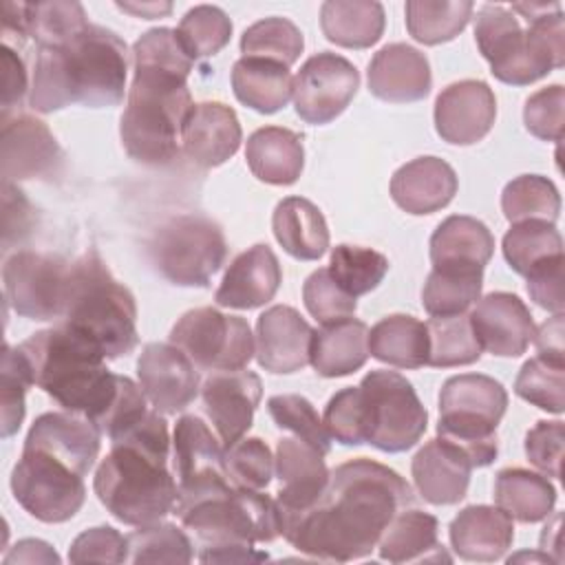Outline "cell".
Listing matches in <instances>:
<instances>
[{
	"instance_id": "obj_30",
	"label": "cell",
	"mask_w": 565,
	"mask_h": 565,
	"mask_svg": "<svg viewBox=\"0 0 565 565\" xmlns=\"http://www.w3.org/2000/svg\"><path fill=\"white\" fill-rule=\"evenodd\" d=\"M448 534L459 558L492 563L512 547L514 523L499 505H468L450 521Z\"/></svg>"
},
{
	"instance_id": "obj_21",
	"label": "cell",
	"mask_w": 565,
	"mask_h": 565,
	"mask_svg": "<svg viewBox=\"0 0 565 565\" xmlns=\"http://www.w3.org/2000/svg\"><path fill=\"white\" fill-rule=\"evenodd\" d=\"M497 99L483 79L448 84L435 99V130L452 146L481 141L494 126Z\"/></svg>"
},
{
	"instance_id": "obj_49",
	"label": "cell",
	"mask_w": 565,
	"mask_h": 565,
	"mask_svg": "<svg viewBox=\"0 0 565 565\" xmlns=\"http://www.w3.org/2000/svg\"><path fill=\"white\" fill-rule=\"evenodd\" d=\"M177 38L192 60L212 57L230 42L232 22L221 7L199 4L181 18Z\"/></svg>"
},
{
	"instance_id": "obj_63",
	"label": "cell",
	"mask_w": 565,
	"mask_h": 565,
	"mask_svg": "<svg viewBox=\"0 0 565 565\" xmlns=\"http://www.w3.org/2000/svg\"><path fill=\"white\" fill-rule=\"evenodd\" d=\"M4 563H60V556L49 543L38 539H24L18 541L15 547L4 556Z\"/></svg>"
},
{
	"instance_id": "obj_52",
	"label": "cell",
	"mask_w": 565,
	"mask_h": 565,
	"mask_svg": "<svg viewBox=\"0 0 565 565\" xmlns=\"http://www.w3.org/2000/svg\"><path fill=\"white\" fill-rule=\"evenodd\" d=\"M225 472L234 488L265 490L274 475V455L260 437H243L223 450Z\"/></svg>"
},
{
	"instance_id": "obj_64",
	"label": "cell",
	"mask_w": 565,
	"mask_h": 565,
	"mask_svg": "<svg viewBox=\"0 0 565 565\" xmlns=\"http://www.w3.org/2000/svg\"><path fill=\"white\" fill-rule=\"evenodd\" d=\"M117 7L121 11H128L132 15H139V18H146V20H152V18H159V15H168L172 11V4L170 2H117Z\"/></svg>"
},
{
	"instance_id": "obj_32",
	"label": "cell",
	"mask_w": 565,
	"mask_h": 565,
	"mask_svg": "<svg viewBox=\"0 0 565 565\" xmlns=\"http://www.w3.org/2000/svg\"><path fill=\"white\" fill-rule=\"evenodd\" d=\"M245 159L252 174L269 185H291L305 168L302 137L282 126H265L249 135Z\"/></svg>"
},
{
	"instance_id": "obj_40",
	"label": "cell",
	"mask_w": 565,
	"mask_h": 565,
	"mask_svg": "<svg viewBox=\"0 0 565 565\" xmlns=\"http://www.w3.org/2000/svg\"><path fill=\"white\" fill-rule=\"evenodd\" d=\"M483 269L433 267L422 289V305L433 318L466 313L479 298Z\"/></svg>"
},
{
	"instance_id": "obj_2",
	"label": "cell",
	"mask_w": 565,
	"mask_h": 565,
	"mask_svg": "<svg viewBox=\"0 0 565 565\" xmlns=\"http://www.w3.org/2000/svg\"><path fill=\"white\" fill-rule=\"evenodd\" d=\"M192 64L174 29H150L132 44L135 75L119 137L135 161L163 168L179 157L181 128L194 106L188 88Z\"/></svg>"
},
{
	"instance_id": "obj_22",
	"label": "cell",
	"mask_w": 565,
	"mask_h": 565,
	"mask_svg": "<svg viewBox=\"0 0 565 565\" xmlns=\"http://www.w3.org/2000/svg\"><path fill=\"white\" fill-rule=\"evenodd\" d=\"M481 351L499 358H519L534 338V320L525 302L510 291L479 298L468 313Z\"/></svg>"
},
{
	"instance_id": "obj_24",
	"label": "cell",
	"mask_w": 565,
	"mask_h": 565,
	"mask_svg": "<svg viewBox=\"0 0 565 565\" xmlns=\"http://www.w3.org/2000/svg\"><path fill=\"white\" fill-rule=\"evenodd\" d=\"M243 130L234 108L221 102L194 104L181 128L183 154L199 168H216L236 154Z\"/></svg>"
},
{
	"instance_id": "obj_27",
	"label": "cell",
	"mask_w": 565,
	"mask_h": 565,
	"mask_svg": "<svg viewBox=\"0 0 565 565\" xmlns=\"http://www.w3.org/2000/svg\"><path fill=\"white\" fill-rule=\"evenodd\" d=\"M280 280L282 269L276 254L269 245L256 243L230 263L214 300L227 309H256L276 296Z\"/></svg>"
},
{
	"instance_id": "obj_31",
	"label": "cell",
	"mask_w": 565,
	"mask_h": 565,
	"mask_svg": "<svg viewBox=\"0 0 565 565\" xmlns=\"http://www.w3.org/2000/svg\"><path fill=\"white\" fill-rule=\"evenodd\" d=\"M377 552L388 563H448L439 543V521L424 510L397 512L377 541Z\"/></svg>"
},
{
	"instance_id": "obj_1",
	"label": "cell",
	"mask_w": 565,
	"mask_h": 565,
	"mask_svg": "<svg viewBox=\"0 0 565 565\" xmlns=\"http://www.w3.org/2000/svg\"><path fill=\"white\" fill-rule=\"evenodd\" d=\"M413 503L411 486L393 468L358 457L331 470L322 499L280 534L307 556L349 563L369 556L391 519Z\"/></svg>"
},
{
	"instance_id": "obj_35",
	"label": "cell",
	"mask_w": 565,
	"mask_h": 565,
	"mask_svg": "<svg viewBox=\"0 0 565 565\" xmlns=\"http://www.w3.org/2000/svg\"><path fill=\"white\" fill-rule=\"evenodd\" d=\"M271 230L282 249L298 260H318L329 249L327 221L305 196L282 199L274 210Z\"/></svg>"
},
{
	"instance_id": "obj_33",
	"label": "cell",
	"mask_w": 565,
	"mask_h": 565,
	"mask_svg": "<svg viewBox=\"0 0 565 565\" xmlns=\"http://www.w3.org/2000/svg\"><path fill=\"white\" fill-rule=\"evenodd\" d=\"M369 358V327L349 316L313 329L309 362L322 377H344L360 371Z\"/></svg>"
},
{
	"instance_id": "obj_61",
	"label": "cell",
	"mask_w": 565,
	"mask_h": 565,
	"mask_svg": "<svg viewBox=\"0 0 565 565\" xmlns=\"http://www.w3.org/2000/svg\"><path fill=\"white\" fill-rule=\"evenodd\" d=\"M0 62H2V113H13L15 106H20L24 93L31 88L26 79V68L22 57L9 44H2Z\"/></svg>"
},
{
	"instance_id": "obj_46",
	"label": "cell",
	"mask_w": 565,
	"mask_h": 565,
	"mask_svg": "<svg viewBox=\"0 0 565 565\" xmlns=\"http://www.w3.org/2000/svg\"><path fill=\"white\" fill-rule=\"evenodd\" d=\"M305 49L300 29L280 15L263 18L245 29L241 35L243 57H258L291 66Z\"/></svg>"
},
{
	"instance_id": "obj_48",
	"label": "cell",
	"mask_w": 565,
	"mask_h": 565,
	"mask_svg": "<svg viewBox=\"0 0 565 565\" xmlns=\"http://www.w3.org/2000/svg\"><path fill=\"white\" fill-rule=\"evenodd\" d=\"M514 393L541 411L561 415L565 411V360L547 355L527 360L514 380Z\"/></svg>"
},
{
	"instance_id": "obj_8",
	"label": "cell",
	"mask_w": 565,
	"mask_h": 565,
	"mask_svg": "<svg viewBox=\"0 0 565 565\" xmlns=\"http://www.w3.org/2000/svg\"><path fill=\"white\" fill-rule=\"evenodd\" d=\"M60 324L93 342L106 360H117L137 349L135 296L115 280L97 249H88L71 263Z\"/></svg>"
},
{
	"instance_id": "obj_34",
	"label": "cell",
	"mask_w": 565,
	"mask_h": 565,
	"mask_svg": "<svg viewBox=\"0 0 565 565\" xmlns=\"http://www.w3.org/2000/svg\"><path fill=\"white\" fill-rule=\"evenodd\" d=\"M494 254V236L475 216L452 214L430 236L433 267L483 269Z\"/></svg>"
},
{
	"instance_id": "obj_26",
	"label": "cell",
	"mask_w": 565,
	"mask_h": 565,
	"mask_svg": "<svg viewBox=\"0 0 565 565\" xmlns=\"http://www.w3.org/2000/svg\"><path fill=\"white\" fill-rule=\"evenodd\" d=\"M430 86L428 57L411 44H386L369 62V90L382 102H419L430 93Z\"/></svg>"
},
{
	"instance_id": "obj_50",
	"label": "cell",
	"mask_w": 565,
	"mask_h": 565,
	"mask_svg": "<svg viewBox=\"0 0 565 565\" xmlns=\"http://www.w3.org/2000/svg\"><path fill=\"white\" fill-rule=\"evenodd\" d=\"M126 539L130 563H190L194 556L190 539L172 523L141 525Z\"/></svg>"
},
{
	"instance_id": "obj_44",
	"label": "cell",
	"mask_w": 565,
	"mask_h": 565,
	"mask_svg": "<svg viewBox=\"0 0 565 565\" xmlns=\"http://www.w3.org/2000/svg\"><path fill=\"white\" fill-rule=\"evenodd\" d=\"M86 11L79 2H24V26L38 49L62 46L88 26Z\"/></svg>"
},
{
	"instance_id": "obj_10",
	"label": "cell",
	"mask_w": 565,
	"mask_h": 565,
	"mask_svg": "<svg viewBox=\"0 0 565 565\" xmlns=\"http://www.w3.org/2000/svg\"><path fill=\"white\" fill-rule=\"evenodd\" d=\"M154 269L179 287H207L227 258L223 227L205 214H177L148 241Z\"/></svg>"
},
{
	"instance_id": "obj_18",
	"label": "cell",
	"mask_w": 565,
	"mask_h": 565,
	"mask_svg": "<svg viewBox=\"0 0 565 565\" xmlns=\"http://www.w3.org/2000/svg\"><path fill=\"white\" fill-rule=\"evenodd\" d=\"M276 477L280 490L276 505L280 512V530L309 512L327 492L329 468L324 455L298 437H282L276 446Z\"/></svg>"
},
{
	"instance_id": "obj_62",
	"label": "cell",
	"mask_w": 565,
	"mask_h": 565,
	"mask_svg": "<svg viewBox=\"0 0 565 565\" xmlns=\"http://www.w3.org/2000/svg\"><path fill=\"white\" fill-rule=\"evenodd\" d=\"M539 355L547 358H563L565 360V349H563V313H554L550 320H545L536 331L534 338Z\"/></svg>"
},
{
	"instance_id": "obj_41",
	"label": "cell",
	"mask_w": 565,
	"mask_h": 565,
	"mask_svg": "<svg viewBox=\"0 0 565 565\" xmlns=\"http://www.w3.org/2000/svg\"><path fill=\"white\" fill-rule=\"evenodd\" d=\"M470 0H408L406 29L413 40L435 46L455 40L472 18Z\"/></svg>"
},
{
	"instance_id": "obj_60",
	"label": "cell",
	"mask_w": 565,
	"mask_h": 565,
	"mask_svg": "<svg viewBox=\"0 0 565 565\" xmlns=\"http://www.w3.org/2000/svg\"><path fill=\"white\" fill-rule=\"evenodd\" d=\"M2 205H4V252L13 243H22L35 221V210L24 196V192L9 181H2Z\"/></svg>"
},
{
	"instance_id": "obj_43",
	"label": "cell",
	"mask_w": 565,
	"mask_h": 565,
	"mask_svg": "<svg viewBox=\"0 0 565 565\" xmlns=\"http://www.w3.org/2000/svg\"><path fill=\"white\" fill-rule=\"evenodd\" d=\"M428 329V366L450 369L466 366L481 358V347L466 313L430 318Z\"/></svg>"
},
{
	"instance_id": "obj_14",
	"label": "cell",
	"mask_w": 565,
	"mask_h": 565,
	"mask_svg": "<svg viewBox=\"0 0 565 565\" xmlns=\"http://www.w3.org/2000/svg\"><path fill=\"white\" fill-rule=\"evenodd\" d=\"M71 263L57 254L18 249L4 258L2 282L11 309L29 320H60Z\"/></svg>"
},
{
	"instance_id": "obj_29",
	"label": "cell",
	"mask_w": 565,
	"mask_h": 565,
	"mask_svg": "<svg viewBox=\"0 0 565 565\" xmlns=\"http://www.w3.org/2000/svg\"><path fill=\"white\" fill-rule=\"evenodd\" d=\"M470 472V461L439 437L426 441L411 463L417 492L433 505L459 503L468 492Z\"/></svg>"
},
{
	"instance_id": "obj_28",
	"label": "cell",
	"mask_w": 565,
	"mask_h": 565,
	"mask_svg": "<svg viewBox=\"0 0 565 565\" xmlns=\"http://www.w3.org/2000/svg\"><path fill=\"white\" fill-rule=\"evenodd\" d=\"M459 181L450 163L439 157H417L395 170L391 179L393 201L408 214H433L457 194Z\"/></svg>"
},
{
	"instance_id": "obj_51",
	"label": "cell",
	"mask_w": 565,
	"mask_h": 565,
	"mask_svg": "<svg viewBox=\"0 0 565 565\" xmlns=\"http://www.w3.org/2000/svg\"><path fill=\"white\" fill-rule=\"evenodd\" d=\"M267 411L278 428L291 430L294 437L305 439L307 444L316 446L322 455H329L331 437L322 419L318 417V411L307 397L296 393L274 395L267 399Z\"/></svg>"
},
{
	"instance_id": "obj_23",
	"label": "cell",
	"mask_w": 565,
	"mask_h": 565,
	"mask_svg": "<svg viewBox=\"0 0 565 565\" xmlns=\"http://www.w3.org/2000/svg\"><path fill=\"white\" fill-rule=\"evenodd\" d=\"M313 327L289 305H274L256 320V360L269 373H294L309 364Z\"/></svg>"
},
{
	"instance_id": "obj_55",
	"label": "cell",
	"mask_w": 565,
	"mask_h": 565,
	"mask_svg": "<svg viewBox=\"0 0 565 565\" xmlns=\"http://www.w3.org/2000/svg\"><path fill=\"white\" fill-rule=\"evenodd\" d=\"M322 424L331 439L342 446H362L366 444V426H364V406L360 386H349L338 391L327 408Z\"/></svg>"
},
{
	"instance_id": "obj_5",
	"label": "cell",
	"mask_w": 565,
	"mask_h": 565,
	"mask_svg": "<svg viewBox=\"0 0 565 565\" xmlns=\"http://www.w3.org/2000/svg\"><path fill=\"white\" fill-rule=\"evenodd\" d=\"M475 42L499 82L527 86L565 62L561 4H483L475 18Z\"/></svg>"
},
{
	"instance_id": "obj_15",
	"label": "cell",
	"mask_w": 565,
	"mask_h": 565,
	"mask_svg": "<svg viewBox=\"0 0 565 565\" xmlns=\"http://www.w3.org/2000/svg\"><path fill=\"white\" fill-rule=\"evenodd\" d=\"M172 468L179 488L174 514L190 503L232 486L225 472L223 448L207 424L196 415L177 419L172 435Z\"/></svg>"
},
{
	"instance_id": "obj_19",
	"label": "cell",
	"mask_w": 565,
	"mask_h": 565,
	"mask_svg": "<svg viewBox=\"0 0 565 565\" xmlns=\"http://www.w3.org/2000/svg\"><path fill=\"white\" fill-rule=\"evenodd\" d=\"M137 377L146 399L161 415H177L199 395V369L172 342H150L137 360Z\"/></svg>"
},
{
	"instance_id": "obj_12",
	"label": "cell",
	"mask_w": 565,
	"mask_h": 565,
	"mask_svg": "<svg viewBox=\"0 0 565 565\" xmlns=\"http://www.w3.org/2000/svg\"><path fill=\"white\" fill-rule=\"evenodd\" d=\"M179 347L201 371H238L254 358V335L245 318L212 307L185 311L170 331Z\"/></svg>"
},
{
	"instance_id": "obj_4",
	"label": "cell",
	"mask_w": 565,
	"mask_h": 565,
	"mask_svg": "<svg viewBox=\"0 0 565 565\" xmlns=\"http://www.w3.org/2000/svg\"><path fill=\"white\" fill-rule=\"evenodd\" d=\"M126 42L110 29L88 24L62 46L38 49L29 106L35 113H53L71 104L119 106L126 93Z\"/></svg>"
},
{
	"instance_id": "obj_9",
	"label": "cell",
	"mask_w": 565,
	"mask_h": 565,
	"mask_svg": "<svg viewBox=\"0 0 565 565\" xmlns=\"http://www.w3.org/2000/svg\"><path fill=\"white\" fill-rule=\"evenodd\" d=\"M508 408L501 382L481 373H461L444 382L439 393L437 437L459 450L472 468L497 459V426Z\"/></svg>"
},
{
	"instance_id": "obj_11",
	"label": "cell",
	"mask_w": 565,
	"mask_h": 565,
	"mask_svg": "<svg viewBox=\"0 0 565 565\" xmlns=\"http://www.w3.org/2000/svg\"><path fill=\"white\" fill-rule=\"evenodd\" d=\"M366 444L382 452L413 448L428 426V413L413 384L397 371H371L360 382Z\"/></svg>"
},
{
	"instance_id": "obj_7",
	"label": "cell",
	"mask_w": 565,
	"mask_h": 565,
	"mask_svg": "<svg viewBox=\"0 0 565 565\" xmlns=\"http://www.w3.org/2000/svg\"><path fill=\"white\" fill-rule=\"evenodd\" d=\"M201 541V563L265 561L254 543H271L280 536V512L276 499L252 488L230 486L207 494L177 514Z\"/></svg>"
},
{
	"instance_id": "obj_39",
	"label": "cell",
	"mask_w": 565,
	"mask_h": 565,
	"mask_svg": "<svg viewBox=\"0 0 565 565\" xmlns=\"http://www.w3.org/2000/svg\"><path fill=\"white\" fill-rule=\"evenodd\" d=\"M494 501L510 519L539 523L554 512L556 488L545 475L525 468H503L494 479Z\"/></svg>"
},
{
	"instance_id": "obj_42",
	"label": "cell",
	"mask_w": 565,
	"mask_h": 565,
	"mask_svg": "<svg viewBox=\"0 0 565 565\" xmlns=\"http://www.w3.org/2000/svg\"><path fill=\"white\" fill-rule=\"evenodd\" d=\"M561 254L563 238L556 225L550 221H519L512 223V227L503 236V256L508 265L521 276Z\"/></svg>"
},
{
	"instance_id": "obj_53",
	"label": "cell",
	"mask_w": 565,
	"mask_h": 565,
	"mask_svg": "<svg viewBox=\"0 0 565 565\" xmlns=\"http://www.w3.org/2000/svg\"><path fill=\"white\" fill-rule=\"evenodd\" d=\"M33 386V375L26 358L18 347L4 344L0 371V406H2V437L18 433L24 419V395Z\"/></svg>"
},
{
	"instance_id": "obj_54",
	"label": "cell",
	"mask_w": 565,
	"mask_h": 565,
	"mask_svg": "<svg viewBox=\"0 0 565 565\" xmlns=\"http://www.w3.org/2000/svg\"><path fill=\"white\" fill-rule=\"evenodd\" d=\"M302 300L307 311L320 322H335L355 313V298L347 294L329 274L327 267L316 269L302 285Z\"/></svg>"
},
{
	"instance_id": "obj_16",
	"label": "cell",
	"mask_w": 565,
	"mask_h": 565,
	"mask_svg": "<svg viewBox=\"0 0 565 565\" xmlns=\"http://www.w3.org/2000/svg\"><path fill=\"white\" fill-rule=\"evenodd\" d=\"M360 88L358 68L342 55L322 51L311 55L294 77L296 115L313 126L333 121Z\"/></svg>"
},
{
	"instance_id": "obj_37",
	"label": "cell",
	"mask_w": 565,
	"mask_h": 565,
	"mask_svg": "<svg viewBox=\"0 0 565 565\" xmlns=\"http://www.w3.org/2000/svg\"><path fill=\"white\" fill-rule=\"evenodd\" d=\"M369 353L395 369H422L428 362L426 322L408 313H391L369 331Z\"/></svg>"
},
{
	"instance_id": "obj_38",
	"label": "cell",
	"mask_w": 565,
	"mask_h": 565,
	"mask_svg": "<svg viewBox=\"0 0 565 565\" xmlns=\"http://www.w3.org/2000/svg\"><path fill=\"white\" fill-rule=\"evenodd\" d=\"M384 7L375 0H327L320 7L324 38L344 49H369L384 33Z\"/></svg>"
},
{
	"instance_id": "obj_36",
	"label": "cell",
	"mask_w": 565,
	"mask_h": 565,
	"mask_svg": "<svg viewBox=\"0 0 565 565\" xmlns=\"http://www.w3.org/2000/svg\"><path fill=\"white\" fill-rule=\"evenodd\" d=\"M232 88L241 104L260 115H271L291 99L294 77L285 64L241 57L232 66Z\"/></svg>"
},
{
	"instance_id": "obj_47",
	"label": "cell",
	"mask_w": 565,
	"mask_h": 565,
	"mask_svg": "<svg viewBox=\"0 0 565 565\" xmlns=\"http://www.w3.org/2000/svg\"><path fill=\"white\" fill-rule=\"evenodd\" d=\"M329 274L353 298L373 291L388 271V258L371 247L335 245L331 249Z\"/></svg>"
},
{
	"instance_id": "obj_57",
	"label": "cell",
	"mask_w": 565,
	"mask_h": 565,
	"mask_svg": "<svg viewBox=\"0 0 565 565\" xmlns=\"http://www.w3.org/2000/svg\"><path fill=\"white\" fill-rule=\"evenodd\" d=\"M71 563H124L128 561V539L110 525L84 530L68 547Z\"/></svg>"
},
{
	"instance_id": "obj_25",
	"label": "cell",
	"mask_w": 565,
	"mask_h": 565,
	"mask_svg": "<svg viewBox=\"0 0 565 565\" xmlns=\"http://www.w3.org/2000/svg\"><path fill=\"white\" fill-rule=\"evenodd\" d=\"M99 428L90 419L68 411L40 415L31 424L24 439V448L49 452L71 466L82 477L88 475V470L93 468L99 455Z\"/></svg>"
},
{
	"instance_id": "obj_13",
	"label": "cell",
	"mask_w": 565,
	"mask_h": 565,
	"mask_svg": "<svg viewBox=\"0 0 565 565\" xmlns=\"http://www.w3.org/2000/svg\"><path fill=\"white\" fill-rule=\"evenodd\" d=\"M15 501L42 523H64L73 519L86 499L84 477L57 457L22 448L11 472Z\"/></svg>"
},
{
	"instance_id": "obj_6",
	"label": "cell",
	"mask_w": 565,
	"mask_h": 565,
	"mask_svg": "<svg viewBox=\"0 0 565 565\" xmlns=\"http://www.w3.org/2000/svg\"><path fill=\"white\" fill-rule=\"evenodd\" d=\"M33 384L64 411L90 419L95 426L110 411L119 375L106 366V355L86 338L57 324L29 335L20 347Z\"/></svg>"
},
{
	"instance_id": "obj_45",
	"label": "cell",
	"mask_w": 565,
	"mask_h": 565,
	"mask_svg": "<svg viewBox=\"0 0 565 565\" xmlns=\"http://www.w3.org/2000/svg\"><path fill=\"white\" fill-rule=\"evenodd\" d=\"M501 210L510 223L530 218L554 223L561 214V194L547 177L521 174L503 188Z\"/></svg>"
},
{
	"instance_id": "obj_17",
	"label": "cell",
	"mask_w": 565,
	"mask_h": 565,
	"mask_svg": "<svg viewBox=\"0 0 565 565\" xmlns=\"http://www.w3.org/2000/svg\"><path fill=\"white\" fill-rule=\"evenodd\" d=\"M2 181H53L64 170V150L49 126L26 113H2Z\"/></svg>"
},
{
	"instance_id": "obj_59",
	"label": "cell",
	"mask_w": 565,
	"mask_h": 565,
	"mask_svg": "<svg viewBox=\"0 0 565 565\" xmlns=\"http://www.w3.org/2000/svg\"><path fill=\"white\" fill-rule=\"evenodd\" d=\"M563 265L565 258L554 256L534 269L525 274L527 278V294L530 298L545 311L552 313H563L565 307V296H563Z\"/></svg>"
},
{
	"instance_id": "obj_58",
	"label": "cell",
	"mask_w": 565,
	"mask_h": 565,
	"mask_svg": "<svg viewBox=\"0 0 565 565\" xmlns=\"http://www.w3.org/2000/svg\"><path fill=\"white\" fill-rule=\"evenodd\" d=\"M563 441H565V426L563 422H536L534 428L525 435V455L527 461L539 468L545 477L561 479V463H563Z\"/></svg>"
},
{
	"instance_id": "obj_20",
	"label": "cell",
	"mask_w": 565,
	"mask_h": 565,
	"mask_svg": "<svg viewBox=\"0 0 565 565\" xmlns=\"http://www.w3.org/2000/svg\"><path fill=\"white\" fill-rule=\"evenodd\" d=\"M201 397L223 446H232L252 428L263 397V382L247 366L238 371H214L205 377Z\"/></svg>"
},
{
	"instance_id": "obj_56",
	"label": "cell",
	"mask_w": 565,
	"mask_h": 565,
	"mask_svg": "<svg viewBox=\"0 0 565 565\" xmlns=\"http://www.w3.org/2000/svg\"><path fill=\"white\" fill-rule=\"evenodd\" d=\"M563 110H565V88L561 84L545 86L525 99V106H523L525 128L543 141H561L563 121H565Z\"/></svg>"
},
{
	"instance_id": "obj_3",
	"label": "cell",
	"mask_w": 565,
	"mask_h": 565,
	"mask_svg": "<svg viewBox=\"0 0 565 565\" xmlns=\"http://www.w3.org/2000/svg\"><path fill=\"white\" fill-rule=\"evenodd\" d=\"M168 422L146 411L110 437V452L97 466L93 488L102 505L121 523L141 527L161 521L177 505V481L168 470Z\"/></svg>"
}]
</instances>
